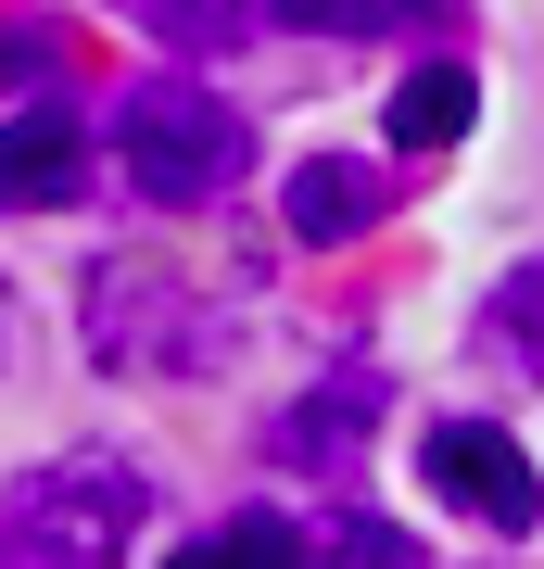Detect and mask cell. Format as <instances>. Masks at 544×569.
I'll return each instance as SVG.
<instances>
[{
  "label": "cell",
  "instance_id": "6da1fadb",
  "mask_svg": "<svg viewBox=\"0 0 544 569\" xmlns=\"http://www.w3.org/2000/svg\"><path fill=\"white\" fill-rule=\"evenodd\" d=\"M115 164L140 178V203L190 216V203H216V190H241V164H254V127L228 114L202 77H140V89L115 102Z\"/></svg>",
  "mask_w": 544,
  "mask_h": 569
},
{
  "label": "cell",
  "instance_id": "7a4b0ae2",
  "mask_svg": "<svg viewBox=\"0 0 544 569\" xmlns=\"http://www.w3.org/2000/svg\"><path fill=\"white\" fill-rule=\"evenodd\" d=\"M140 468L127 456H63V468H26L13 507H0V557L13 569H127L140 545Z\"/></svg>",
  "mask_w": 544,
  "mask_h": 569
},
{
  "label": "cell",
  "instance_id": "3957f363",
  "mask_svg": "<svg viewBox=\"0 0 544 569\" xmlns=\"http://www.w3.org/2000/svg\"><path fill=\"white\" fill-rule=\"evenodd\" d=\"M89 355H101V367H127V380H165V367L190 380V367H216V355H228V317L202 305L190 279H165L152 253H115V266L89 279Z\"/></svg>",
  "mask_w": 544,
  "mask_h": 569
},
{
  "label": "cell",
  "instance_id": "277c9868",
  "mask_svg": "<svg viewBox=\"0 0 544 569\" xmlns=\"http://www.w3.org/2000/svg\"><path fill=\"white\" fill-rule=\"evenodd\" d=\"M418 468H431V493H444L456 519H482V531H506V545H520V531L544 519V481H532V456L506 443L494 418H444L418 443Z\"/></svg>",
  "mask_w": 544,
  "mask_h": 569
},
{
  "label": "cell",
  "instance_id": "5b68a950",
  "mask_svg": "<svg viewBox=\"0 0 544 569\" xmlns=\"http://www.w3.org/2000/svg\"><path fill=\"white\" fill-rule=\"evenodd\" d=\"M89 190V127L63 102H26L0 114V203H77Z\"/></svg>",
  "mask_w": 544,
  "mask_h": 569
},
{
  "label": "cell",
  "instance_id": "8992f818",
  "mask_svg": "<svg viewBox=\"0 0 544 569\" xmlns=\"http://www.w3.org/2000/svg\"><path fill=\"white\" fill-rule=\"evenodd\" d=\"M279 216H291V241H355V228L380 216V164H343V152H317V164H291V190H279Z\"/></svg>",
  "mask_w": 544,
  "mask_h": 569
},
{
  "label": "cell",
  "instance_id": "52a82bcc",
  "mask_svg": "<svg viewBox=\"0 0 544 569\" xmlns=\"http://www.w3.org/2000/svg\"><path fill=\"white\" fill-rule=\"evenodd\" d=\"M468 114H482V77H468V63H418V77L393 89V140H405V152L468 140Z\"/></svg>",
  "mask_w": 544,
  "mask_h": 569
},
{
  "label": "cell",
  "instance_id": "ba28073f",
  "mask_svg": "<svg viewBox=\"0 0 544 569\" xmlns=\"http://www.w3.org/2000/svg\"><path fill=\"white\" fill-rule=\"evenodd\" d=\"M165 569H304V531H291V519H266V507H241V519L202 531V545H178Z\"/></svg>",
  "mask_w": 544,
  "mask_h": 569
},
{
  "label": "cell",
  "instance_id": "9c48e42d",
  "mask_svg": "<svg viewBox=\"0 0 544 569\" xmlns=\"http://www.w3.org/2000/svg\"><path fill=\"white\" fill-rule=\"evenodd\" d=\"M367 406H380V380H367V367H355V380H329L317 406H291V418H279V456H291V468H317V456H343V430H355Z\"/></svg>",
  "mask_w": 544,
  "mask_h": 569
},
{
  "label": "cell",
  "instance_id": "30bf717a",
  "mask_svg": "<svg viewBox=\"0 0 544 569\" xmlns=\"http://www.w3.org/2000/svg\"><path fill=\"white\" fill-rule=\"evenodd\" d=\"M304 569H418V557H405L393 519H329L317 545H304Z\"/></svg>",
  "mask_w": 544,
  "mask_h": 569
},
{
  "label": "cell",
  "instance_id": "8fae6325",
  "mask_svg": "<svg viewBox=\"0 0 544 569\" xmlns=\"http://www.w3.org/2000/svg\"><path fill=\"white\" fill-rule=\"evenodd\" d=\"M279 26H317V39H355V26H405V13H444V0H266Z\"/></svg>",
  "mask_w": 544,
  "mask_h": 569
},
{
  "label": "cell",
  "instance_id": "7c38bea8",
  "mask_svg": "<svg viewBox=\"0 0 544 569\" xmlns=\"http://www.w3.org/2000/svg\"><path fill=\"white\" fill-rule=\"evenodd\" d=\"M494 342H520V367H544V266H520L494 291Z\"/></svg>",
  "mask_w": 544,
  "mask_h": 569
},
{
  "label": "cell",
  "instance_id": "4fadbf2b",
  "mask_svg": "<svg viewBox=\"0 0 544 569\" xmlns=\"http://www.w3.org/2000/svg\"><path fill=\"white\" fill-rule=\"evenodd\" d=\"M51 51H63L51 26H39V13H13V26H0V89H26V77H51Z\"/></svg>",
  "mask_w": 544,
  "mask_h": 569
},
{
  "label": "cell",
  "instance_id": "5bb4252c",
  "mask_svg": "<svg viewBox=\"0 0 544 569\" xmlns=\"http://www.w3.org/2000/svg\"><path fill=\"white\" fill-rule=\"evenodd\" d=\"M13 342H26V305H13V291H0V367H13Z\"/></svg>",
  "mask_w": 544,
  "mask_h": 569
}]
</instances>
